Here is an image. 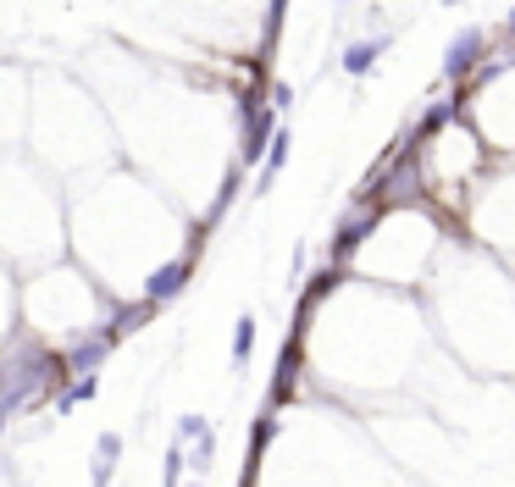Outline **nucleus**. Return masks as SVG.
<instances>
[{
    "label": "nucleus",
    "mask_w": 515,
    "mask_h": 487,
    "mask_svg": "<svg viewBox=\"0 0 515 487\" xmlns=\"http://www.w3.org/2000/svg\"><path fill=\"white\" fill-rule=\"evenodd\" d=\"M45 382H50V355L39 344H12L0 355V404H6V410L28 404Z\"/></svg>",
    "instance_id": "1"
},
{
    "label": "nucleus",
    "mask_w": 515,
    "mask_h": 487,
    "mask_svg": "<svg viewBox=\"0 0 515 487\" xmlns=\"http://www.w3.org/2000/svg\"><path fill=\"white\" fill-rule=\"evenodd\" d=\"M482 56H488V34H482V28H460V34L449 39V50H444V78H449V84L471 78Z\"/></svg>",
    "instance_id": "2"
},
{
    "label": "nucleus",
    "mask_w": 515,
    "mask_h": 487,
    "mask_svg": "<svg viewBox=\"0 0 515 487\" xmlns=\"http://www.w3.org/2000/svg\"><path fill=\"white\" fill-rule=\"evenodd\" d=\"M117 338H122L117 327H100V333L84 338V344H72L61 360H67V371H78V377H84V371H100L111 360V349H117Z\"/></svg>",
    "instance_id": "3"
},
{
    "label": "nucleus",
    "mask_w": 515,
    "mask_h": 487,
    "mask_svg": "<svg viewBox=\"0 0 515 487\" xmlns=\"http://www.w3.org/2000/svg\"><path fill=\"white\" fill-rule=\"evenodd\" d=\"M272 133H277V111H261V106H250L244 111V161H261V150L272 144Z\"/></svg>",
    "instance_id": "4"
},
{
    "label": "nucleus",
    "mask_w": 515,
    "mask_h": 487,
    "mask_svg": "<svg viewBox=\"0 0 515 487\" xmlns=\"http://www.w3.org/2000/svg\"><path fill=\"white\" fill-rule=\"evenodd\" d=\"M189 277H194V261H167L161 272H150V283H144V299H150V305H167V299L178 294Z\"/></svg>",
    "instance_id": "5"
},
{
    "label": "nucleus",
    "mask_w": 515,
    "mask_h": 487,
    "mask_svg": "<svg viewBox=\"0 0 515 487\" xmlns=\"http://www.w3.org/2000/svg\"><path fill=\"white\" fill-rule=\"evenodd\" d=\"M388 45H394L388 34H377V39H360V45H349V50H344V61H338V67H344L349 78H366V72H372L377 61H383V50H388Z\"/></svg>",
    "instance_id": "6"
},
{
    "label": "nucleus",
    "mask_w": 515,
    "mask_h": 487,
    "mask_svg": "<svg viewBox=\"0 0 515 487\" xmlns=\"http://www.w3.org/2000/svg\"><path fill=\"white\" fill-rule=\"evenodd\" d=\"M117 460H122V438H117V432H106V438H95V465H89V476H95V487H106V482H111V471H117Z\"/></svg>",
    "instance_id": "7"
},
{
    "label": "nucleus",
    "mask_w": 515,
    "mask_h": 487,
    "mask_svg": "<svg viewBox=\"0 0 515 487\" xmlns=\"http://www.w3.org/2000/svg\"><path fill=\"white\" fill-rule=\"evenodd\" d=\"M89 399H95V371H84V377L72 382V388H61L50 404H56V416H72V410H78V404H89Z\"/></svg>",
    "instance_id": "8"
},
{
    "label": "nucleus",
    "mask_w": 515,
    "mask_h": 487,
    "mask_svg": "<svg viewBox=\"0 0 515 487\" xmlns=\"http://www.w3.org/2000/svg\"><path fill=\"white\" fill-rule=\"evenodd\" d=\"M366 233H372V216H349V227H338V238H333V261H349Z\"/></svg>",
    "instance_id": "9"
},
{
    "label": "nucleus",
    "mask_w": 515,
    "mask_h": 487,
    "mask_svg": "<svg viewBox=\"0 0 515 487\" xmlns=\"http://www.w3.org/2000/svg\"><path fill=\"white\" fill-rule=\"evenodd\" d=\"M288 150H294V133L277 128V133H272V144H266V178H261V189H266V183H272L277 172L288 167Z\"/></svg>",
    "instance_id": "10"
},
{
    "label": "nucleus",
    "mask_w": 515,
    "mask_h": 487,
    "mask_svg": "<svg viewBox=\"0 0 515 487\" xmlns=\"http://www.w3.org/2000/svg\"><path fill=\"white\" fill-rule=\"evenodd\" d=\"M250 349H255V316H239V327H233V371L250 366Z\"/></svg>",
    "instance_id": "11"
},
{
    "label": "nucleus",
    "mask_w": 515,
    "mask_h": 487,
    "mask_svg": "<svg viewBox=\"0 0 515 487\" xmlns=\"http://www.w3.org/2000/svg\"><path fill=\"white\" fill-rule=\"evenodd\" d=\"M144 316H156V310H150V299H144V305H122V310H117V333H128V327H139Z\"/></svg>",
    "instance_id": "12"
},
{
    "label": "nucleus",
    "mask_w": 515,
    "mask_h": 487,
    "mask_svg": "<svg viewBox=\"0 0 515 487\" xmlns=\"http://www.w3.org/2000/svg\"><path fill=\"white\" fill-rule=\"evenodd\" d=\"M205 432H211V421L205 416H178V438L189 443V438H205Z\"/></svg>",
    "instance_id": "13"
},
{
    "label": "nucleus",
    "mask_w": 515,
    "mask_h": 487,
    "mask_svg": "<svg viewBox=\"0 0 515 487\" xmlns=\"http://www.w3.org/2000/svg\"><path fill=\"white\" fill-rule=\"evenodd\" d=\"M211 460H216V443H211V432H205V438H200V449H194V471H211Z\"/></svg>",
    "instance_id": "14"
},
{
    "label": "nucleus",
    "mask_w": 515,
    "mask_h": 487,
    "mask_svg": "<svg viewBox=\"0 0 515 487\" xmlns=\"http://www.w3.org/2000/svg\"><path fill=\"white\" fill-rule=\"evenodd\" d=\"M272 438H277L272 416H261V421H255V449H266V443H272Z\"/></svg>",
    "instance_id": "15"
},
{
    "label": "nucleus",
    "mask_w": 515,
    "mask_h": 487,
    "mask_svg": "<svg viewBox=\"0 0 515 487\" xmlns=\"http://www.w3.org/2000/svg\"><path fill=\"white\" fill-rule=\"evenodd\" d=\"M504 34H510V39H515V6H510V17H504Z\"/></svg>",
    "instance_id": "16"
},
{
    "label": "nucleus",
    "mask_w": 515,
    "mask_h": 487,
    "mask_svg": "<svg viewBox=\"0 0 515 487\" xmlns=\"http://www.w3.org/2000/svg\"><path fill=\"white\" fill-rule=\"evenodd\" d=\"M444 6H460V0H444Z\"/></svg>",
    "instance_id": "17"
},
{
    "label": "nucleus",
    "mask_w": 515,
    "mask_h": 487,
    "mask_svg": "<svg viewBox=\"0 0 515 487\" xmlns=\"http://www.w3.org/2000/svg\"><path fill=\"white\" fill-rule=\"evenodd\" d=\"M0 471H6V460H0Z\"/></svg>",
    "instance_id": "18"
}]
</instances>
